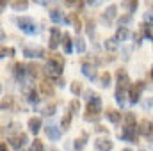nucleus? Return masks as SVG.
<instances>
[{
    "instance_id": "f8f14e48",
    "label": "nucleus",
    "mask_w": 153,
    "mask_h": 151,
    "mask_svg": "<svg viewBox=\"0 0 153 151\" xmlns=\"http://www.w3.org/2000/svg\"><path fill=\"white\" fill-rule=\"evenodd\" d=\"M116 76H117V87L116 89H130V76H128V73L125 71V70H119L117 73H116Z\"/></svg>"
},
{
    "instance_id": "09e8293b",
    "label": "nucleus",
    "mask_w": 153,
    "mask_h": 151,
    "mask_svg": "<svg viewBox=\"0 0 153 151\" xmlns=\"http://www.w3.org/2000/svg\"><path fill=\"white\" fill-rule=\"evenodd\" d=\"M123 151H132V150H123Z\"/></svg>"
},
{
    "instance_id": "8fccbe9b",
    "label": "nucleus",
    "mask_w": 153,
    "mask_h": 151,
    "mask_svg": "<svg viewBox=\"0 0 153 151\" xmlns=\"http://www.w3.org/2000/svg\"><path fill=\"white\" fill-rule=\"evenodd\" d=\"M152 76H153V68H152Z\"/></svg>"
},
{
    "instance_id": "b1692460",
    "label": "nucleus",
    "mask_w": 153,
    "mask_h": 151,
    "mask_svg": "<svg viewBox=\"0 0 153 151\" xmlns=\"http://www.w3.org/2000/svg\"><path fill=\"white\" fill-rule=\"evenodd\" d=\"M27 7H29V0H13V9L16 13L27 11Z\"/></svg>"
},
{
    "instance_id": "c9c22d12",
    "label": "nucleus",
    "mask_w": 153,
    "mask_h": 151,
    "mask_svg": "<svg viewBox=\"0 0 153 151\" xmlns=\"http://www.w3.org/2000/svg\"><path fill=\"white\" fill-rule=\"evenodd\" d=\"M70 110L73 114H78V110H80V101H78V98H73L71 100V103H70Z\"/></svg>"
},
{
    "instance_id": "39448f33",
    "label": "nucleus",
    "mask_w": 153,
    "mask_h": 151,
    "mask_svg": "<svg viewBox=\"0 0 153 151\" xmlns=\"http://www.w3.org/2000/svg\"><path fill=\"white\" fill-rule=\"evenodd\" d=\"M137 133H139V126L123 124V130L119 132V139H123L126 142H137Z\"/></svg>"
},
{
    "instance_id": "a18cd8bd",
    "label": "nucleus",
    "mask_w": 153,
    "mask_h": 151,
    "mask_svg": "<svg viewBox=\"0 0 153 151\" xmlns=\"http://www.w3.org/2000/svg\"><path fill=\"white\" fill-rule=\"evenodd\" d=\"M0 151H7V144H5V142L0 144Z\"/></svg>"
},
{
    "instance_id": "bb28decb",
    "label": "nucleus",
    "mask_w": 153,
    "mask_h": 151,
    "mask_svg": "<svg viewBox=\"0 0 153 151\" xmlns=\"http://www.w3.org/2000/svg\"><path fill=\"white\" fill-rule=\"evenodd\" d=\"M25 73H27V68H25L22 62H16V64H14V76H16L18 80H23Z\"/></svg>"
},
{
    "instance_id": "6e6552de",
    "label": "nucleus",
    "mask_w": 153,
    "mask_h": 151,
    "mask_svg": "<svg viewBox=\"0 0 153 151\" xmlns=\"http://www.w3.org/2000/svg\"><path fill=\"white\" fill-rule=\"evenodd\" d=\"M59 44H62V34L57 27H52L50 29V41H48V46L50 50H55L59 48Z\"/></svg>"
},
{
    "instance_id": "a19ab883",
    "label": "nucleus",
    "mask_w": 153,
    "mask_h": 151,
    "mask_svg": "<svg viewBox=\"0 0 153 151\" xmlns=\"http://www.w3.org/2000/svg\"><path fill=\"white\" fill-rule=\"evenodd\" d=\"M132 21V14H126V16H121L119 20H117V23L119 25H126V23H130Z\"/></svg>"
},
{
    "instance_id": "9b49d317",
    "label": "nucleus",
    "mask_w": 153,
    "mask_h": 151,
    "mask_svg": "<svg viewBox=\"0 0 153 151\" xmlns=\"http://www.w3.org/2000/svg\"><path fill=\"white\" fill-rule=\"evenodd\" d=\"M112 148H114V142L109 137H100L94 141V150L96 151H112Z\"/></svg>"
},
{
    "instance_id": "49530a36",
    "label": "nucleus",
    "mask_w": 153,
    "mask_h": 151,
    "mask_svg": "<svg viewBox=\"0 0 153 151\" xmlns=\"http://www.w3.org/2000/svg\"><path fill=\"white\" fill-rule=\"evenodd\" d=\"M87 4H89V5H96V4H98V0H87Z\"/></svg>"
},
{
    "instance_id": "f257e3e1",
    "label": "nucleus",
    "mask_w": 153,
    "mask_h": 151,
    "mask_svg": "<svg viewBox=\"0 0 153 151\" xmlns=\"http://www.w3.org/2000/svg\"><path fill=\"white\" fill-rule=\"evenodd\" d=\"M62 68H64V62L61 57H53L50 59L45 68H43V73L48 76L52 82H55L57 85H64V80H62Z\"/></svg>"
},
{
    "instance_id": "c756f323",
    "label": "nucleus",
    "mask_w": 153,
    "mask_h": 151,
    "mask_svg": "<svg viewBox=\"0 0 153 151\" xmlns=\"http://www.w3.org/2000/svg\"><path fill=\"white\" fill-rule=\"evenodd\" d=\"M100 85H102V87H109V85H111V73H109V71L102 73V76H100Z\"/></svg>"
},
{
    "instance_id": "cd10ccee",
    "label": "nucleus",
    "mask_w": 153,
    "mask_h": 151,
    "mask_svg": "<svg viewBox=\"0 0 153 151\" xmlns=\"http://www.w3.org/2000/svg\"><path fill=\"white\" fill-rule=\"evenodd\" d=\"M41 70H43V68H39L38 64H34V62L27 66V73L32 76V78H38V76H41Z\"/></svg>"
},
{
    "instance_id": "2f4dec72",
    "label": "nucleus",
    "mask_w": 153,
    "mask_h": 151,
    "mask_svg": "<svg viewBox=\"0 0 153 151\" xmlns=\"http://www.w3.org/2000/svg\"><path fill=\"white\" fill-rule=\"evenodd\" d=\"M125 124L126 126H137V121H135V115L132 112L125 114Z\"/></svg>"
},
{
    "instance_id": "a211bd4d",
    "label": "nucleus",
    "mask_w": 153,
    "mask_h": 151,
    "mask_svg": "<svg viewBox=\"0 0 153 151\" xmlns=\"http://www.w3.org/2000/svg\"><path fill=\"white\" fill-rule=\"evenodd\" d=\"M41 126H43V124H41V117H36V115H34V117L29 119V132H30V133L38 135V132L41 130Z\"/></svg>"
},
{
    "instance_id": "412c9836",
    "label": "nucleus",
    "mask_w": 153,
    "mask_h": 151,
    "mask_svg": "<svg viewBox=\"0 0 153 151\" xmlns=\"http://www.w3.org/2000/svg\"><path fill=\"white\" fill-rule=\"evenodd\" d=\"M105 117L111 121V123H119L121 121V112H117V110H114V109H107V112H105Z\"/></svg>"
},
{
    "instance_id": "72a5a7b5",
    "label": "nucleus",
    "mask_w": 153,
    "mask_h": 151,
    "mask_svg": "<svg viewBox=\"0 0 153 151\" xmlns=\"http://www.w3.org/2000/svg\"><path fill=\"white\" fill-rule=\"evenodd\" d=\"M66 5L70 7H75V9H82L84 7V0H64Z\"/></svg>"
},
{
    "instance_id": "9d476101",
    "label": "nucleus",
    "mask_w": 153,
    "mask_h": 151,
    "mask_svg": "<svg viewBox=\"0 0 153 151\" xmlns=\"http://www.w3.org/2000/svg\"><path fill=\"white\" fill-rule=\"evenodd\" d=\"M23 55L27 59H43L45 50L41 46H27V48H23Z\"/></svg>"
},
{
    "instance_id": "c03bdc74",
    "label": "nucleus",
    "mask_w": 153,
    "mask_h": 151,
    "mask_svg": "<svg viewBox=\"0 0 153 151\" xmlns=\"http://www.w3.org/2000/svg\"><path fill=\"white\" fill-rule=\"evenodd\" d=\"M34 2H38V4H41V5H48L50 2H55V0H34Z\"/></svg>"
},
{
    "instance_id": "7ed1b4c3",
    "label": "nucleus",
    "mask_w": 153,
    "mask_h": 151,
    "mask_svg": "<svg viewBox=\"0 0 153 151\" xmlns=\"http://www.w3.org/2000/svg\"><path fill=\"white\" fill-rule=\"evenodd\" d=\"M16 25L22 32H25L27 36H36L39 32L38 23L32 20V18H27V16H22V18H16Z\"/></svg>"
},
{
    "instance_id": "4be33fe9",
    "label": "nucleus",
    "mask_w": 153,
    "mask_h": 151,
    "mask_svg": "<svg viewBox=\"0 0 153 151\" xmlns=\"http://www.w3.org/2000/svg\"><path fill=\"white\" fill-rule=\"evenodd\" d=\"M50 20L53 21V23H62V21H66V18L61 14V11L59 9H50Z\"/></svg>"
},
{
    "instance_id": "4c0bfd02",
    "label": "nucleus",
    "mask_w": 153,
    "mask_h": 151,
    "mask_svg": "<svg viewBox=\"0 0 153 151\" xmlns=\"http://www.w3.org/2000/svg\"><path fill=\"white\" fill-rule=\"evenodd\" d=\"M70 89H71V93H73V94H75V96H78V94H80V93H82V85H80V82H73V84H71V87H70Z\"/></svg>"
},
{
    "instance_id": "0eeeda50",
    "label": "nucleus",
    "mask_w": 153,
    "mask_h": 151,
    "mask_svg": "<svg viewBox=\"0 0 153 151\" xmlns=\"http://www.w3.org/2000/svg\"><path fill=\"white\" fill-rule=\"evenodd\" d=\"M9 144H11L14 150H22V148L27 144V135L22 133V132L13 133V135H9Z\"/></svg>"
},
{
    "instance_id": "473e14b6",
    "label": "nucleus",
    "mask_w": 153,
    "mask_h": 151,
    "mask_svg": "<svg viewBox=\"0 0 153 151\" xmlns=\"http://www.w3.org/2000/svg\"><path fill=\"white\" fill-rule=\"evenodd\" d=\"M75 50L78 52V53H84V52H85V41H84L82 38L75 39Z\"/></svg>"
},
{
    "instance_id": "c85d7f7f",
    "label": "nucleus",
    "mask_w": 153,
    "mask_h": 151,
    "mask_svg": "<svg viewBox=\"0 0 153 151\" xmlns=\"http://www.w3.org/2000/svg\"><path fill=\"white\" fill-rule=\"evenodd\" d=\"M71 115H73V112L70 110V112H68L64 117H62V119H61V128H62L64 132H66V130L70 128V124H71Z\"/></svg>"
},
{
    "instance_id": "aec40b11",
    "label": "nucleus",
    "mask_w": 153,
    "mask_h": 151,
    "mask_svg": "<svg viewBox=\"0 0 153 151\" xmlns=\"http://www.w3.org/2000/svg\"><path fill=\"white\" fill-rule=\"evenodd\" d=\"M117 46H119V41L114 38H109V39H105V43H103V48L107 50V52H116L117 50Z\"/></svg>"
},
{
    "instance_id": "dca6fc26",
    "label": "nucleus",
    "mask_w": 153,
    "mask_h": 151,
    "mask_svg": "<svg viewBox=\"0 0 153 151\" xmlns=\"http://www.w3.org/2000/svg\"><path fill=\"white\" fill-rule=\"evenodd\" d=\"M50 82H52V80H50ZM50 82H48V80H43V82L39 84V91H41V94H43V96H46V98H52V96H53V93H55Z\"/></svg>"
},
{
    "instance_id": "4468645a",
    "label": "nucleus",
    "mask_w": 153,
    "mask_h": 151,
    "mask_svg": "<svg viewBox=\"0 0 153 151\" xmlns=\"http://www.w3.org/2000/svg\"><path fill=\"white\" fill-rule=\"evenodd\" d=\"M82 75L85 76V78H89V80H94L98 73H96V68L93 66V64H89V62H84L82 64Z\"/></svg>"
},
{
    "instance_id": "79ce46f5",
    "label": "nucleus",
    "mask_w": 153,
    "mask_h": 151,
    "mask_svg": "<svg viewBox=\"0 0 153 151\" xmlns=\"http://www.w3.org/2000/svg\"><path fill=\"white\" fill-rule=\"evenodd\" d=\"M144 21H146V23H150V25L153 27V11H152V13H146V14H144Z\"/></svg>"
},
{
    "instance_id": "de8ad7c7",
    "label": "nucleus",
    "mask_w": 153,
    "mask_h": 151,
    "mask_svg": "<svg viewBox=\"0 0 153 151\" xmlns=\"http://www.w3.org/2000/svg\"><path fill=\"white\" fill-rule=\"evenodd\" d=\"M146 107H153V100L150 101V103H146Z\"/></svg>"
},
{
    "instance_id": "ea45409f",
    "label": "nucleus",
    "mask_w": 153,
    "mask_h": 151,
    "mask_svg": "<svg viewBox=\"0 0 153 151\" xmlns=\"http://www.w3.org/2000/svg\"><path fill=\"white\" fill-rule=\"evenodd\" d=\"M84 146H85V135L80 137V139H75V148L76 150H82Z\"/></svg>"
},
{
    "instance_id": "f3484780",
    "label": "nucleus",
    "mask_w": 153,
    "mask_h": 151,
    "mask_svg": "<svg viewBox=\"0 0 153 151\" xmlns=\"http://www.w3.org/2000/svg\"><path fill=\"white\" fill-rule=\"evenodd\" d=\"M66 23H71L73 29H75V32H80V30H82V20L78 18L76 13H71V14L66 18Z\"/></svg>"
},
{
    "instance_id": "6ab92c4d",
    "label": "nucleus",
    "mask_w": 153,
    "mask_h": 151,
    "mask_svg": "<svg viewBox=\"0 0 153 151\" xmlns=\"http://www.w3.org/2000/svg\"><path fill=\"white\" fill-rule=\"evenodd\" d=\"M121 5H123V9H126L128 14H132V13H135V9L139 5V0H123Z\"/></svg>"
},
{
    "instance_id": "5701e85b",
    "label": "nucleus",
    "mask_w": 153,
    "mask_h": 151,
    "mask_svg": "<svg viewBox=\"0 0 153 151\" xmlns=\"http://www.w3.org/2000/svg\"><path fill=\"white\" fill-rule=\"evenodd\" d=\"M126 89H116V103L119 105V107H123L125 103H126Z\"/></svg>"
},
{
    "instance_id": "2eb2a0df",
    "label": "nucleus",
    "mask_w": 153,
    "mask_h": 151,
    "mask_svg": "<svg viewBox=\"0 0 153 151\" xmlns=\"http://www.w3.org/2000/svg\"><path fill=\"white\" fill-rule=\"evenodd\" d=\"M45 132H46V137L50 141H59L61 139V130L57 128V124H48L45 128Z\"/></svg>"
},
{
    "instance_id": "37998d69",
    "label": "nucleus",
    "mask_w": 153,
    "mask_h": 151,
    "mask_svg": "<svg viewBox=\"0 0 153 151\" xmlns=\"http://www.w3.org/2000/svg\"><path fill=\"white\" fill-rule=\"evenodd\" d=\"M18 126H20L18 123H11V124H9V132H11V135H13V133H18Z\"/></svg>"
},
{
    "instance_id": "58836bf2",
    "label": "nucleus",
    "mask_w": 153,
    "mask_h": 151,
    "mask_svg": "<svg viewBox=\"0 0 153 151\" xmlns=\"http://www.w3.org/2000/svg\"><path fill=\"white\" fill-rule=\"evenodd\" d=\"M55 114V105L52 103V105H46L45 109H43V115H53Z\"/></svg>"
},
{
    "instance_id": "423d86ee",
    "label": "nucleus",
    "mask_w": 153,
    "mask_h": 151,
    "mask_svg": "<svg viewBox=\"0 0 153 151\" xmlns=\"http://www.w3.org/2000/svg\"><path fill=\"white\" fill-rule=\"evenodd\" d=\"M22 93H23L25 100H27L30 105H38V103H39V93L36 91V87H34V85L25 84V85L22 87Z\"/></svg>"
},
{
    "instance_id": "3c124183",
    "label": "nucleus",
    "mask_w": 153,
    "mask_h": 151,
    "mask_svg": "<svg viewBox=\"0 0 153 151\" xmlns=\"http://www.w3.org/2000/svg\"><path fill=\"white\" fill-rule=\"evenodd\" d=\"M152 142H153V135H152Z\"/></svg>"
},
{
    "instance_id": "ddd939ff",
    "label": "nucleus",
    "mask_w": 153,
    "mask_h": 151,
    "mask_svg": "<svg viewBox=\"0 0 153 151\" xmlns=\"http://www.w3.org/2000/svg\"><path fill=\"white\" fill-rule=\"evenodd\" d=\"M139 133L144 135V137H152L153 135V123L150 119H143L139 123Z\"/></svg>"
},
{
    "instance_id": "e433bc0d",
    "label": "nucleus",
    "mask_w": 153,
    "mask_h": 151,
    "mask_svg": "<svg viewBox=\"0 0 153 151\" xmlns=\"http://www.w3.org/2000/svg\"><path fill=\"white\" fill-rule=\"evenodd\" d=\"M2 55V59H5V57H13L14 55V48H7V46H2V52H0Z\"/></svg>"
},
{
    "instance_id": "a878e982",
    "label": "nucleus",
    "mask_w": 153,
    "mask_h": 151,
    "mask_svg": "<svg viewBox=\"0 0 153 151\" xmlns=\"http://www.w3.org/2000/svg\"><path fill=\"white\" fill-rule=\"evenodd\" d=\"M62 46H64V52L66 53H71L73 52V41L70 38V34H62Z\"/></svg>"
},
{
    "instance_id": "f704fd0d",
    "label": "nucleus",
    "mask_w": 153,
    "mask_h": 151,
    "mask_svg": "<svg viewBox=\"0 0 153 151\" xmlns=\"http://www.w3.org/2000/svg\"><path fill=\"white\" fill-rule=\"evenodd\" d=\"M30 151H45V144H43V141L36 139V141L30 144Z\"/></svg>"
},
{
    "instance_id": "1a4fd4ad",
    "label": "nucleus",
    "mask_w": 153,
    "mask_h": 151,
    "mask_svg": "<svg viewBox=\"0 0 153 151\" xmlns=\"http://www.w3.org/2000/svg\"><path fill=\"white\" fill-rule=\"evenodd\" d=\"M116 11H117V7H116L114 4H112V5H109V7H107L103 13H102V16H100V21H102L103 25H111V23L114 21L116 14H117Z\"/></svg>"
},
{
    "instance_id": "7c9ffc66",
    "label": "nucleus",
    "mask_w": 153,
    "mask_h": 151,
    "mask_svg": "<svg viewBox=\"0 0 153 151\" xmlns=\"http://www.w3.org/2000/svg\"><path fill=\"white\" fill-rule=\"evenodd\" d=\"M85 32H87V36H89V38H93V36H94V20H91V18H89V20L85 21Z\"/></svg>"
},
{
    "instance_id": "393cba45",
    "label": "nucleus",
    "mask_w": 153,
    "mask_h": 151,
    "mask_svg": "<svg viewBox=\"0 0 153 151\" xmlns=\"http://www.w3.org/2000/svg\"><path fill=\"white\" fill-rule=\"evenodd\" d=\"M130 36V32H128V29L125 27V25H119V29L116 30V39L117 41H126Z\"/></svg>"
},
{
    "instance_id": "f03ea898",
    "label": "nucleus",
    "mask_w": 153,
    "mask_h": 151,
    "mask_svg": "<svg viewBox=\"0 0 153 151\" xmlns=\"http://www.w3.org/2000/svg\"><path fill=\"white\" fill-rule=\"evenodd\" d=\"M102 115V100L100 96L93 94L87 101V107H85V114H84V119L85 121H98Z\"/></svg>"
},
{
    "instance_id": "20e7f679",
    "label": "nucleus",
    "mask_w": 153,
    "mask_h": 151,
    "mask_svg": "<svg viewBox=\"0 0 153 151\" xmlns=\"http://www.w3.org/2000/svg\"><path fill=\"white\" fill-rule=\"evenodd\" d=\"M144 82H135V84H132L130 85V89H128V101L132 103V105H135V103H139V100H141V94H143V91H144Z\"/></svg>"
}]
</instances>
